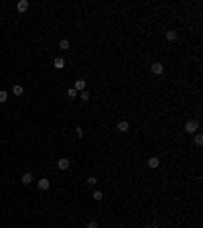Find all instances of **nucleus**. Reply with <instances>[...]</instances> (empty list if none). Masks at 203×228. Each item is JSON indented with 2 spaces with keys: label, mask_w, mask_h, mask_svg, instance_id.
Wrapping results in <instances>:
<instances>
[{
  "label": "nucleus",
  "mask_w": 203,
  "mask_h": 228,
  "mask_svg": "<svg viewBox=\"0 0 203 228\" xmlns=\"http://www.w3.org/2000/svg\"><path fill=\"white\" fill-rule=\"evenodd\" d=\"M197 131H199V122H197V120H187V122H185V132H187V135H195Z\"/></svg>",
  "instance_id": "nucleus-1"
},
{
  "label": "nucleus",
  "mask_w": 203,
  "mask_h": 228,
  "mask_svg": "<svg viewBox=\"0 0 203 228\" xmlns=\"http://www.w3.org/2000/svg\"><path fill=\"white\" fill-rule=\"evenodd\" d=\"M150 71H152V74H154V75H161V74H163V71H165V65H163V63H161V61H154V63H152V65H150Z\"/></svg>",
  "instance_id": "nucleus-2"
},
{
  "label": "nucleus",
  "mask_w": 203,
  "mask_h": 228,
  "mask_svg": "<svg viewBox=\"0 0 203 228\" xmlns=\"http://www.w3.org/2000/svg\"><path fill=\"white\" fill-rule=\"evenodd\" d=\"M73 90H75L77 94L83 92V90H85V80H81V77H79V80H75V84H73Z\"/></svg>",
  "instance_id": "nucleus-3"
},
{
  "label": "nucleus",
  "mask_w": 203,
  "mask_h": 228,
  "mask_svg": "<svg viewBox=\"0 0 203 228\" xmlns=\"http://www.w3.org/2000/svg\"><path fill=\"white\" fill-rule=\"evenodd\" d=\"M69 165H71V161H69V159H65V157H61V159H59V161H57V167H59V169H61V171L69 169Z\"/></svg>",
  "instance_id": "nucleus-4"
},
{
  "label": "nucleus",
  "mask_w": 203,
  "mask_h": 228,
  "mask_svg": "<svg viewBox=\"0 0 203 228\" xmlns=\"http://www.w3.org/2000/svg\"><path fill=\"white\" fill-rule=\"evenodd\" d=\"M37 186H39V190L47 192V190H49V186H51V181L47 177H43V179H39V181H37Z\"/></svg>",
  "instance_id": "nucleus-5"
},
{
  "label": "nucleus",
  "mask_w": 203,
  "mask_h": 228,
  "mask_svg": "<svg viewBox=\"0 0 203 228\" xmlns=\"http://www.w3.org/2000/svg\"><path fill=\"white\" fill-rule=\"evenodd\" d=\"M146 165H148L150 169H158V165H161V161H158V157H150L148 161H146Z\"/></svg>",
  "instance_id": "nucleus-6"
},
{
  "label": "nucleus",
  "mask_w": 203,
  "mask_h": 228,
  "mask_svg": "<svg viewBox=\"0 0 203 228\" xmlns=\"http://www.w3.org/2000/svg\"><path fill=\"white\" fill-rule=\"evenodd\" d=\"M53 67H55V70H63V67H65V59H63V57H57L53 61Z\"/></svg>",
  "instance_id": "nucleus-7"
},
{
  "label": "nucleus",
  "mask_w": 203,
  "mask_h": 228,
  "mask_svg": "<svg viewBox=\"0 0 203 228\" xmlns=\"http://www.w3.org/2000/svg\"><path fill=\"white\" fill-rule=\"evenodd\" d=\"M31 181H33V175H31V173H23L20 183H23V186H31Z\"/></svg>",
  "instance_id": "nucleus-8"
},
{
  "label": "nucleus",
  "mask_w": 203,
  "mask_h": 228,
  "mask_svg": "<svg viewBox=\"0 0 203 228\" xmlns=\"http://www.w3.org/2000/svg\"><path fill=\"white\" fill-rule=\"evenodd\" d=\"M16 8H19V12H27L29 10V2H27V0H19Z\"/></svg>",
  "instance_id": "nucleus-9"
},
{
  "label": "nucleus",
  "mask_w": 203,
  "mask_h": 228,
  "mask_svg": "<svg viewBox=\"0 0 203 228\" xmlns=\"http://www.w3.org/2000/svg\"><path fill=\"white\" fill-rule=\"evenodd\" d=\"M128 128H130V124H128L126 120H122V122H118V131H120V132H128Z\"/></svg>",
  "instance_id": "nucleus-10"
},
{
  "label": "nucleus",
  "mask_w": 203,
  "mask_h": 228,
  "mask_svg": "<svg viewBox=\"0 0 203 228\" xmlns=\"http://www.w3.org/2000/svg\"><path fill=\"white\" fill-rule=\"evenodd\" d=\"M12 94H14V96H23V86L14 84V86H12Z\"/></svg>",
  "instance_id": "nucleus-11"
},
{
  "label": "nucleus",
  "mask_w": 203,
  "mask_h": 228,
  "mask_svg": "<svg viewBox=\"0 0 203 228\" xmlns=\"http://www.w3.org/2000/svg\"><path fill=\"white\" fill-rule=\"evenodd\" d=\"M89 98H92V94H89L88 90H83V92H79V100H81V102H88Z\"/></svg>",
  "instance_id": "nucleus-12"
},
{
  "label": "nucleus",
  "mask_w": 203,
  "mask_h": 228,
  "mask_svg": "<svg viewBox=\"0 0 203 228\" xmlns=\"http://www.w3.org/2000/svg\"><path fill=\"white\" fill-rule=\"evenodd\" d=\"M165 37L169 39V41H177V33H175V31H167V33H165Z\"/></svg>",
  "instance_id": "nucleus-13"
},
{
  "label": "nucleus",
  "mask_w": 203,
  "mask_h": 228,
  "mask_svg": "<svg viewBox=\"0 0 203 228\" xmlns=\"http://www.w3.org/2000/svg\"><path fill=\"white\" fill-rule=\"evenodd\" d=\"M59 49H69V41L67 39H61V41H59Z\"/></svg>",
  "instance_id": "nucleus-14"
},
{
  "label": "nucleus",
  "mask_w": 203,
  "mask_h": 228,
  "mask_svg": "<svg viewBox=\"0 0 203 228\" xmlns=\"http://www.w3.org/2000/svg\"><path fill=\"white\" fill-rule=\"evenodd\" d=\"M195 145H197V147H201V145H203V136L199 135V132H195Z\"/></svg>",
  "instance_id": "nucleus-15"
},
{
  "label": "nucleus",
  "mask_w": 203,
  "mask_h": 228,
  "mask_svg": "<svg viewBox=\"0 0 203 228\" xmlns=\"http://www.w3.org/2000/svg\"><path fill=\"white\" fill-rule=\"evenodd\" d=\"M93 200H96V202H102V200H104V193L96 190V192H93Z\"/></svg>",
  "instance_id": "nucleus-16"
},
{
  "label": "nucleus",
  "mask_w": 203,
  "mask_h": 228,
  "mask_svg": "<svg viewBox=\"0 0 203 228\" xmlns=\"http://www.w3.org/2000/svg\"><path fill=\"white\" fill-rule=\"evenodd\" d=\"M6 100H8V94L4 92V90H0V104H4Z\"/></svg>",
  "instance_id": "nucleus-17"
},
{
  "label": "nucleus",
  "mask_w": 203,
  "mask_h": 228,
  "mask_svg": "<svg viewBox=\"0 0 203 228\" xmlns=\"http://www.w3.org/2000/svg\"><path fill=\"white\" fill-rule=\"evenodd\" d=\"M75 136H77V139H81V136H83V128H81V126L75 128Z\"/></svg>",
  "instance_id": "nucleus-18"
},
{
  "label": "nucleus",
  "mask_w": 203,
  "mask_h": 228,
  "mask_svg": "<svg viewBox=\"0 0 203 228\" xmlns=\"http://www.w3.org/2000/svg\"><path fill=\"white\" fill-rule=\"evenodd\" d=\"M67 96H69V98H77V92H75L73 88H69V90H67Z\"/></svg>",
  "instance_id": "nucleus-19"
},
{
  "label": "nucleus",
  "mask_w": 203,
  "mask_h": 228,
  "mask_svg": "<svg viewBox=\"0 0 203 228\" xmlns=\"http://www.w3.org/2000/svg\"><path fill=\"white\" fill-rule=\"evenodd\" d=\"M96 183H98V179L93 177V175H92V177H88V186H96Z\"/></svg>",
  "instance_id": "nucleus-20"
},
{
  "label": "nucleus",
  "mask_w": 203,
  "mask_h": 228,
  "mask_svg": "<svg viewBox=\"0 0 203 228\" xmlns=\"http://www.w3.org/2000/svg\"><path fill=\"white\" fill-rule=\"evenodd\" d=\"M88 228H98V222L96 220H89L88 222Z\"/></svg>",
  "instance_id": "nucleus-21"
}]
</instances>
